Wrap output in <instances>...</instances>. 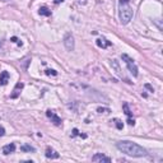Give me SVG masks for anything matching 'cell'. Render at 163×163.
Returning a JSON list of instances; mask_svg holds the SVG:
<instances>
[{
	"label": "cell",
	"instance_id": "cell-14",
	"mask_svg": "<svg viewBox=\"0 0 163 163\" xmlns=\"http://www.w3.org/2000/svg\"><path fill=\"white\" fill-rule=\"evenodd\" d=\"M122 108H124V111H125V113H126V116H127V117H131L133 112H131V111H130V108H129V103H126V102H125L124 105H122Z\"/></svg>",
	"mask_w": 163,
	"mask_h": 163
},
{
	"label": "cell",
	"instance_id": "cell-7",
	"mask_svg": "<svg viewBox=\"0 0 163 163\" xmlns=\"http://www.w3.org/2000/svg\"><path fill=\"white\" fill-rule=\"evenodd\" d=\"M92 161L93 162H105V163H110L111 162V158L110 157H106L103 156L102 153H97L92 157Z\"/></svg>",
	"mask_w": 163,
	"mask_h": 163
},
{
	"label": "cell",
	"instance_id": "cell-11",
	"mask_svg": "<svg viewBox=\"0 0 163 163\" xmlns=\"http://www.w3.org/2000/svg\"><path fill=\"white\" fill-rule=\"evenodd\" d=\"M8 82H9V73L4 70L0 73V85H7Z\"/></svg>",
	"mask_w": 163,
	"mask_h": 163
},
{
	"label": "cell",
	"instance_id": "cell-17",
	"mask_svg": "<svg viewBox=\"0 0 163 163\" xmlns=\"http://www.w3.org/2000/svg\"><path fill=\"white\" fill-rule=\"evenodd\" d=\"M45 73L47 75H58V72H56V70H54V69H46Z\"/></svg>",
	"mask_w": 163,
	"mask_h": 163
},
{
	"label": "cell",
	"instance_id": "cell-10",
	"mask_svg": "<svg viewBox=\"0 0 163 163\" xmlns=\"http://www.w3.org/2000/svg\"><path fill=\"white\" fill-rule=\"evenodd\" d=\"M24 87V84L22 83V82H19V83H17V85L14 87V91H13V93H12V96H10V98H17L18 96H19V93H21V91H22V88Z\"/></svg>",
	"mask_w": 163,
	"mask_h": 163
},
{
	"label": "cell",
	"instance_id": "cell-20",
	"mask_svg": "<svg viewBox=\"0 0 163 163\" xmlns=\"http://www.w3.org/2000/svg\"><path fill=\"white\" fill-rule=\"evenodd\" d=\"M5 135V129L3 126H0V136H4Z\"/></svg>",
	"mask_w": 163,
	"mask_h": 163
},
{
	"label": "cell",
	"instance_id": "cell-12",
	"mask_svg": "<svg viewBox=\"0 0 163 163\" xmlns=\"http://www.w3.org/2000/svg\"><path fill=\"white\" fill-rule=\"evenodd\" d=\"M38 13H40V15H45V17H50L51 15V10L48 9V8H46V7H41Z\"/></svg>",
	"mask_w": 163,
	"mask_h": 163
},
{
	"label": "cell",
	"instance_id": "cell-18",
	"mask_svg": "<svg viewBox=\"0 0 163 163\" xmlns=\"http://www.w3.org/2000/svg\"><path fill=\"white\" fill-rule=\"evenodd\" d=\"M10 41H12V42H14V43H18V46H22V45H23V42H22L21 40H18V37H12V38H10Z\"/></svg>",
	"mask_w": 163,
	"mask_h": 163
},
{
	"label": "cell",
	"instance_id": "cell-24",
	"mask_svg": "<svg viewBox=\"0 0 163 163\" xmlns=\"http://www.w3.org/2000/svg\"><path fill=\"white\" fill-rule=\"evenodd\" d=\"M1 46H3V42H1V41H0V47H1Z\"/></svg>",
	"mask_w": 163,
	"mask_h": 163
},
{
	"label": "cell",
	"instance_id": "cell-6",
	"mask_svg": "<svg viewBox=\"0 0 163 163\" xmlns=\"http://www.w3.org/2000/svg\"><path fill=\"white\" fill-rule=\"evenodd\" d=\"M45 156H46V158H48V159H56V158H59V157H60V154H59L55 149L51 148V146H47V148H46Z\"/></svg>",
	"mask_w": 163,
	"mask_h": 163
},
{
	"label": "cell",
	"instance_id": "cell-3",
	"mask_svg": "<svg viewBox=\"0 0 163 163\" xmlns=\"http://www.w3.org/2000/svg\"><path fill=\"white\" fill-rule=\"evenodd\" d=\"M121 59L125 61V64H126L127 69H129V72L131 73L134 77H138V66L134 62V60H133L131 58H130L129 55H126V54H122L121 55Z\"/></svg>",
	"mask_w": 163,
	"mask_h": 163
},
{
	"label": "cell",
	"instance_id": "cell-9",
	"mask_svg": "<svg viewBox=\"0 0 163 163\" xmlns=\"http://www.w3.org/2000/svg\"><path fill=\"white\" fill-rule=\"evenodd\" d=\"M14 150H15V144L14 143L7 144V145L3 146V154H5V156H8V154H10V153H14Z\"/></svg>",
	"mask_w": 163,
	"mask_h": 163
},
{
	"label": "cell",
	"instance_id": "cell-22",
	"mask_svg": "<svg viewBox=\"0 0 163 163\" xmlns=\"http://www.w3.org/2000/svg\"><path fill=\"white\" fill-rule=\"evenodd\" d=\"M75 135H79V131H78V129H73V136H75Z\"/></svg>",
	"mask_w": 163,
	"mask_h": 163
},
{
	"label": "cell",
	"instance_id": "cell-13",
	"mask_svg": "<svg viewBox=\"0 0 163 163\" xmlns=\"http://www.w3.org/2000/svg\"><path fill=\"white\" fill-rule=\"evenodd\" d=\"M21 150L22 152H29V153H33V152H36V149L33 148V146L32 145H28V144H24V145H22L21 146Z\"/></svg>",
	"mask_w": 163,
	"mask_h": 163
},
{
	"label": "cell",
	"instance_id": "cell-8",
	"mask_svg": "<svg viewBox=\"0 0 163 163\" xmlns=\"http://www.w3.org/2000/svg\"><path fill=\"white\" fill-rule=\"evenodd\" d=\"M96 43H97L98 47H102V48H107V47H110V46H112V42H111V41H107L105 37L98 38L96 41Z\"/></svg>",
	"mask_w": 163,
	"mask_h": 163
},
{
	"label": "cell",
	"instance_id": "cell-2",
	"mask_svg": "<svg viewBox=\"0 0 163 163\" xmlns=\"http://www.w3.org/2000/svg\"><path fill=\"white\" fill-rule=\"evenodd\" d=\"M129 3L130 0H120V12H119V15H120V21L122 24H127L133 19V15H134V12H133L131 7L129 5Z\"/></svg>",
	"mask_w": 163,
	"mask_h": 163
},
{
	"label": "cell",
	"instance_id": "cell-19",
	"mask_svg": "<svg viewBox=\"0 0 163 163\" xmlns=\"http://www.w3.org/2000/svg\"><path fill=\"white\" fill-rule=\"evenodd\" d=\"M127 124H129L130 126H134V125H135V120H134V119H131V117H129V119H127Z\"/></svg>",
	"mask_w": 163,
	"mask_h": 163
},
{
	"label": "cell",
	"instance_id": "cell-23",
	"mask_svg": "<svg viewBox=\"0 0 163 163\" xmlns=\"http://www.w3.org/2000/svg\"><path fill=\"white\" fill-rule=\"evenodd\" d=\"M61 1H64V0H55V3L58 4V3H61Z\"/></svg>",
	"mask_w": 163,
	"mask_h": 163
},
{
	"label": "cell",
	"instance_id": "cell-5",
	"mask_svg": "<svg viewBox=\"0 0 163 163\" xmlns=\"http://www.w3.org/2000/svg\"><path fill=\"white\" fill-rule=\"evenodd\" d=\"M64 45L66 47V50L73 51L74 50V37H73L72 33H68L64 38Z\"/></svg>",
	"mask_w": 163,
	"mask_h": 163
},
{
	"label": "cell",
	"instance_id": "cell-4",
	"mask_svg": "<svg viewBox=\"0 0 163 163\" xmlns=\"http://www.w3.org/2000/svg\"><path fill=\"white\" fill-rule=\"evenodd\" d=\"M46 116H47L48 119L51 120V122H52L54 125H56V126H61V124H62V120L60 117H59L58 115H56L54 111H51V110H47L46 111Z\"/></svg>",
	"mask_w": 163,
	"mask_h": 163
},
{
	"label": "cell",
	"instance_id": "cell-21",
	"mask_svg": "<svg viewBox=\"0 0 163 163\" xmlns=\"http://www.w3.org/2000/svg\"><path fill=\"white\" fill-rule=\"evenodd\" d=\"M145 88H148L149 91H152V92H154V89H153V87L150 85V84H145Z\"/></svg>",
	"mask_w": 163,
	"mask_h": 163
},
{
	"label": "cell",
	"instance_id": "cell-1",
	"mask_svg": "<svg viewBox=\"0 0 163 163\" xmlns=\"http://www.w3.org/2000/svg\"><path fill=\"white\" fill-rule=\"evenodd\" d=\"M117 149L122 153L127 154L130 157H144L146 156V150L140 146L139 144L136 143H133V142H129V140H122V142H119L116 144Z\"/></svg>",
	"mask_w": 163,
	"mask_h": 163
},
{
	"label": "cell",
	"instance_id": "cell-16",
	"mask_svg": "<svg viewBox=\"0 0 163 163\" xmlns=\"http://www.w3.org/2000/svg\"><path fill=\"white\" fill-rule=\"evenodd\" d=\"M113 122H115L116 127H117L119 130H122V127H124V125H122V122L119 120V119H113Z\"/></svg>",
	"mask_w": 163,
	"mask_h": 163
},
{
	"label": "cell",
	"instance_id": "cell-15",
	"mask_svg": "<svg viewBox=\"0 0 163 163\" xmlns=\"http://www.w3.org/2000/svg\"><path fill=\"white\" fill-rule=\"evenodd\" d=\"M97 112L98 113H110L111 110L110 108H105V107H98L97 108Z\"/></svg>",
	"mask_w": 163,
	"mask_h": 163
}]
</instances>
